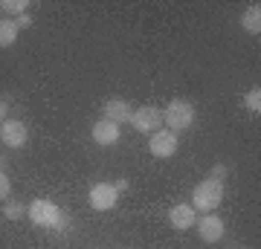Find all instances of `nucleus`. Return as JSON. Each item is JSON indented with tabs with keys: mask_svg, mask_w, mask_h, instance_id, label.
I'll list each match as a JSON object with an SVG mask.
<instances>
[{
	"mask_svg": "<svg viewBox=\"0 0 261 249\" xmlns=\"http://www.w3.org/2000/svg\"><path fill=\"white\" fill-rule=\"evenodd\" d=\"M224 203V183H218V180H209L206 177L203 183L195 185V194H192V209L195 212H215L218 206Z\"/></svg>",
	"mask_w": 261,
	"mask_h": 249,
	"instance_id": "1",
	"label": "nucleus"
},
{
	"mask_svg": "<svg viewBox=\"0 0 261 249\" xmlns=\"http://www.w3.org/2000/svg\"><path fill=\"white\" fill-rule=\"evenodd\" d=\"M192 122H195V104L186 102V99H174V102H168V107L163 110V125H166V130H171V133H180V130L192 128Z\"/></svg>",
	"mask_w": 261,
	"mask_h": 249,
	"instance_id": "2",
	"label": "nucleus"
},
{
	"mask_svg": "<svg viewBox=\"0 0 261 249\" xmlns=\"http://www.w3.org/2000/svg\"><path fill=\"white\" fill-rule=\"evenodd\" d=\"M58 214H61V209H58L53 200H47V197H38V200H32V203L27 206V217L35 223V226H41V229H56Z\"/></svg>",
	"mask_w": 261,
	"mask_h": 249,
	"instance_id": "3",
	"label": "nucleus"
},
{
	"mask_svg": "<svg viewBox=\"0 0 261 249\" xmlns=\"http://www.w3.org/2000/svg\"><path fill=\"white\" fill-rule=\"evenodd\" d=\"M130 125L140 130V133H157L163 128V110L154 107V104H145V107L130 113Z\"/></svg>",
	"mask_w": 261,
	"mask_h": 249,
	"instance_id": "4",
	"label": "nucleus"
},
{
	"mask_svg": "<svg viewBox=\"0 0 261 249\" xmlns=\"http://www.w3.org/2000/svg\"><path fill=\"white\" fill-rule=\"evenodd\" d=\"M177 133H171V130L166 128H160L157 133H151L148 139V151H151V157H157V159H168V157H174L177 154Z\"/></svg>",
	"mask_w": 261,
	"mask_h": 249,
	"instance_id": "5",
	"label": "nucleus"
},
{
	"mask_svg": "<svg viewBox=\"0 0 261 249\" xmlns=\"http://www.w3.org/2000/svg\"><path fill=\"white\" fill-rule=\"evenodd\" d=\"M87 200L93 206V212H111L116 200H119V191H116V185L113 183H96L87 194Z\"/></svg>",
	"mask_w": 261,
	"mask_h": 249,
	"instance_id": "6",
	"label": "nucleus"
},
{
	"mask_svg": "<svg viewBox=\"0 0 261 249\" xmlns=\"http://www.w3.org/2000/svg\"><path fill=\"white\" fill-rule=\"evenodd\" d=\"M29 139V130L20 119H6L0 125V142L6 148H23Z\"/></svg>",
	"mask_w": 261,
	"mask_h": 249,
	"instance_id": "7",
	"label": "nucleus"
},
{
	"mask_svg": "<svg viewBox=\"0 0 261 249\" xmlns=\"http://www.w3.org/2000/svg\"><path fill=\"white\" fill-rule=\"evenodd\" d=\"M197 226V235L206 240V243H218V240L226 235V226H224V217H218L215 212H209V214H203L200 220L195 223Z\"/></svg>",
	"mask_w": 261,
	"mask_h": 249,
	"instance_id": "8",
	"label": "nucleus"
},
{
	"mask_svg": "<svg viewBox=\"0 0 261 249\" xmlns=\"http://www.w3.org/2000/svg\"><path fill=\"white\" fill-rule=\"evenodd\" d=\"M130 113H134V107L125 99H108L102 107V119L113 122V125H125V122H130Z\"/></svg>",
	"mask_w": 261,
	"mask_h": 249,
	"instance_id": "9",
	"label": "nucleus"
},
{
	"mask_svg": "<svg viewBox=\"0 0 261 249\" xmlns=\"http://www.w3.org/2000/svg\"><path fill=\"white\" fill-rule=\"evenodd\" d=\"M90 136H93L96 145L108 148V145H116L122 133H119V125H113V122H108V119H99V122H93V130H90Z\"/></svg>",
	"mask_w": 261,
	"mask_h": 249,
	"instance_id": "10",
	"label": "nucleus"
},
{
	"mask_svg": "<svg viewBox=\"0 0 261 249\" xmlns=\"http://www.w3.org/2000/svg\"><path fill=\"white\" fill-rule=\"evenodd\" d=\"M168 223H171L174 229H189V226L197 223V212L189 203H177V206L168 209Z\"/></svg>",
	"mask_w": 261,
	"mask_h": 249,
	"instance_id": "11",
	"label": "nucleus"
},
{
	"mask_svg": "<svg viewBox=\"0 0 261 249\" xmlns=\"http://www.w3.org/2000/svg\"><path fill=\"white\" fill-rule=\"evenodd\" d=\"M241 29H244V32H250V35H258V32H261V6H258V3H252V6L244 9Z\"/></svg>",
	"mask_w": 261,
	"mask_h": 249,
	"instance_id": "12",
	"label": "nucleus"
},
{
	"mask_svg": "<svg viewBox=\"0 0 261 249\" xmlns=\"http://www.w3.org/2000/svg\"><path fill=\"white\" fill-rule=\"evenodd\" d=\"M18 23L9 18H0V49H9L15 41H18Z\"/></svg>",
	"mask_w": 261,
	"mask_h": 249,
	"instance_id": "13",
	"label": "nucleus"
},
{
	"mask_svg": "<svg viewBox=\"0 0 261 249\" xmlns=\"http://www.w3.org/2000/svg\"><path fill=\"white\" fill-rule=\"evenodd\" d=\"M3 217H6V220H23V217H27L23 200H3Z\"/></svg>",
	"mask_w": 261,
	"mask_h": 249,
	"instance_id": "14",
	"label": "nucleus"
},
{
	"mask_svg": "<svg viewBox=\"0 0 261 249\" xmlns=\"http://www.w3.org/2000/svg\"><path fill=\"white\" fill-rule=\"evenodd\" d=\"M244 104H247V110L255 113L258 116L261 113V87H252V90H247V96H244Z\"/></svg>",
	"mask_w": 261,
	"mask_h": 249,
	"instance_id": "15",
	"label": "nucleus"
},
{
	"mask_svg": "<svg viewBox=\"0 0 261 249\" xmlns=\"http://www.w3.org/2000/svg\"><path fill=\"white\" fill-rule=\"evenodd\" d=\"M0 9L3 12H9V15H27V9H29V3L27 0H0Z\"/></svg>",
	"mask_w": 261,
	"mask_h": 249,
	"instance_id": "16",
	"label": "nucleus"
},
{
	"mask_svg": "<svg viewBox=\"0 0 261 249\" xmlns=\"http://www.w3.org/2000/svg\"><path fill=\"white\" fill-rule=\"evenodd\" d=\"M226 177H229V168H226L224 162H215L212 171H209V180H218V183H224Z\"/></svg>",
	"mask_w": 261,
	"mask_h": 249,
	"instance_id": "17",
	"label": "nucleus"
},
{
	"mask_svg": "<svg viewBox=\"0 0 261 249\" xmlns=\"http://www.w3.org/2000/svg\"><path fill=\"white\" fill-rule=\"evenodd\" d=\"M9 194H12V183H9V177H6V171H0V203L9 200Z\"/></svg>",
	"mask_w": 261,
	"mask_h": 249,
	"instance_id": "18",
	"label": "nucleus"
},
{
	"mask_svg": "<svg viewBox=\"0 0 261 249\" xmlns=\"http://www.w3.org/2000/svg\"><path fill=\"white\" fill-rule=\"evenodd\" d=\"M67 226H70V214H67V212H61V214H58L56 229H67Z\"/></svg>",
	"mask_w": 261,
	"mask_h": 249,
	"instance_id": "19",
	"label": "nucleus"
},
{
	"mask_svg": "<svg viewBox=\"0 0 261 249\" xmlns=\"http://www.w3.org/2000/svg\"><path fill=\"white\" fill-rule=\"evenodd\" d=\"M15 23H18V29H27V26H32V18H29V15H20Z\"/></svg>",
	"mask_w": 261,
	"mask_h": 249,
	"instance_id": "20",
	"label": "nucleus"
},
{
	"mask_svg": "<svg viewBox=\"0 0 261 249\" xmlns=\"http://www.w3.org/2000/svg\"><path fill=\"white\" fill-rule=\"evenodd\" d=\"M6 113H9V107H6V99H0V125L6 122Z\"/></svg>",
	"mask_w": 261,
	"mask_h": 249,
	"instance_id": "21",
	"label": "nucleus"
},
{
	"mask_svg": "<svg viewBox=\"0 0 261 249\" xmlns=\"http://www.w3.org/2000/svg\"><path fill=\"white\" fill-rule=\"evenodd\" d=\"M128 188V180H116V191H125Z\"/></svg>",
	"mask_w": 261,
	"mask_h": 249,
	"instance_id": "22",
	"label": "nucleus"
},
{
	"mask_svg": "<svg viewBox=\"0 0 261 249\" xmlns=\"http://www.w3.org/2000/svg\"><path fill=\"white\" fill-rule=\"evenodd\" d=\"M0 171H6V157L0 154Z\"/></svg>",
	"mask_w": 261,
	"mask_h": 249,
	"instance_id": "23",
	"label": "nucleus"
}]
</instances>
